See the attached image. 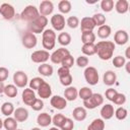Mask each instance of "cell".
<instances>
[{
    "instance_id": "cell-56",
    "label": "cell",
    "mask_w": 130,
    "mask_h": 130,
    "mask_svg": "<svg viewBox=\"0 0 130 130\" xmlns=\"http://www.w3.org/2000/svg\"><path fill=\"white\" fill-rule=\"evenodd\" d=\"M3 127V121L0 119V130H1V128Z\"/></svg>"
},
{
    "instance_id": "cell-33",
    "label": "cell",
    "mask_w": 130,
    "mask_h": 130,
    "mask_svg": "<svg viewBox=\"0 0 130 130\" xmlns=\"http://www.w3.org/2000/svg\"><path fill=\"white\" fill-rule=\"evenodd\" d=\"M1 112H2V114H3V115H5V116L9 117V116H10V115H12V114H13V112H14L13 104L8 103V102L4 103V104L1 106Z\"/></svg>"
},
{
    "instance_id": "cell-29",
    "label": "cell",
    "mask_w": 130,
    "mask_h": 130,
    "mask_svg": "<svg viewBox=\"0 0 130 130\" xmlns=\"http://www.w3.org/2000/svg\"><path fill=\"white\" fill-rule=\"evenodd\" d=\"M3 127L6 130H16L17 129V121L14 118L7 117L3 121Z\"/></svg>"
},
{
    "instance_id": "cell-54",
    "label": "cell",
    "mask_w": 130,
    "mask_h": 130,
    "mask_svg": "<svg viewBox=\"0 0 130 130\" xmlns=\"http://www.w3.org/2000/svg\"><path fill=\"white\" fill-rule=\"evenodd\" d=\"M4 87H5L4 83H3L2 81H0V93H2V92L4 91Z\"/></svg>"
},
{
    "instance_id": "cell-22",
    "label": "cell",
    "mask_w": 130,
    "mask_h": 130,
    "mask_svg": "<svg viewBox=\"0 0 130 130\" xmlns=\"http://www.w3.org/2000/svg\"><path fill=\"white\" fill-rule=\"evenodd\" d=\"M37 122L42 127H47L52 123V118L48 113H41L37 117Z\"/></svg>"
},
{
    "instance_id": "cell-25",
    "label": "cell",
    "mask_w": 130,
    "mask_h": 130,
    "mask_svg": "<svg viewBox=\"0 0 130 130\" xmlns=\"http://www.w3.org/2000/svg\"><path fill=\"white\" fill-rule=\"evenodd\" d=\"M128 8H129V3L127 0H118L115 4V9L120 14L126 13L128 11Z\"/></svg>"
},
{
    "instance_id": "cell-19",
    "label": "cell",
    "mask_w": 130,
    "mask_h": 130,
    "mask_svg": "<svg viewBox=\"0 0 130 130\" xmlns=\"http://www.w3.org/2000/svg\"><path fill=\"white\" fill-rule=\"evenodd\" d=\"M13 115H14V119L17 122H24L28 118V111L24 108H17L16 110H14Z\"/></svg>"
},
{
    "instance_id": "cell-49",
    "label": "cell",
    "mask_w": 130,
    "mask_h": 130,
    "mask_svg": "<svg viewBox=\"0 0 130 130\" xmlns=\"http://www.w3.org/2000/svg\"><path fill=\"white\" fill-rule=\"evenodd\" d=\"M76 64L79 67H86L88 65V58L86 56H79L76 60Z\"/></svg>"
},
{
    "instance_id": "cell-46",
    "label": "cell",
    "mask_w": 130,
    "mask_h": 130,
    "mask_svg": "<svg viewBox=\"0 0 130 130\" xmlns=\"http://www.w3.org/2000/svg\"><path fill=\"white\" fill-rule=\"evenodd\" d=\"M67 25L70 28H76L79 25V19L77 16H70L67 19Z\"/></svg>"
},
{
    "instance_id": "cell-50",
    "label": "cell",
    "mask_w": 130,
    "mask_h": 130,
    "mask_svg": "<svg viewBox=\"0 0 130 130\" xmlns=\"http://www.w3.org/2000/svg\"><path fill=\"white\" fill-rule=\"evenodd\" d=\"M8 75H9V71L7 68L5 67H0V81H4L8 78Z\"/></svg>"
},
{
    "instance_id": "cell-23",
    "label": "cell",
    "mask_w": 130,
    "mask_h": 130,
    "mask_svg": "<svg viewBox=\"0 0 130 130\" xmlns=\"http://www.w3.org/2000/svg\"><path fill=\"white\" fill-rule=\"evenodd\" d=\"M116 79H117V76H116V73L112 70H108L105 72L104 76H103V80H104V83L106 85H113L115 82H116Z\"/></svg>"
},
{
    "instance_id": "cell-28",
    "label": "cell",
    "mask_w": 130,
    "mask_h": 130,
    "mask_svg": "<svg viewBox=\"0 0 130 130\" xmlns=\"http://www.w3.org/2000/svg\"><path fill=\"white\" fill-rule=\"evenodd\" d=\"M105 129V122L103 119H94L87 127V130H104Z\"/></svg>"
},
{
    "instance_id": "cell-24",
    "label": "cell",
    "mask_w": 130,
    "mask_h": 130,
    "mask_svg": "<svg viewBox=\"0 0 130 130\" xmlns=\"http://www.w3.org/2000/svg\"><path fill=\"white\" fill-rule=\"evenodd\" d=\"M86 110L82 107H77L72 112V116L76 121H83L86 118Z\"/></svg>"
},
{
    "instance_id": "cell-14",
    "label": "cell",
    "mask_w": 130,
    "mask_h": 130,
    "mask_svg": "<svg viewBox=\"0 0 130 130\" xmlns=\"http://www.w3.org/2000/svg\"><path fill=\"white\" fill-rule=\"evenodd\" d=\"M80 27H81V32H89L93 30V28L95 27V24L91 17L85 16L81 19Z\"/></svg>"
},
{
    "instance_id": "cell-16",
    "label": "cell",
    "mask_w": 130,
    "mask_h": 130,
    "mask_svg": "<svg viewBox=\"0 0 130 130\" xmlns=\"http://www.w3.org/2000/svg\"><path fill=\"white\" fill-rule=\"evenodd\" d=\"M38 94L41 99H49L52 94L51 85L49 83H47L46 81H44L38 88Z\"/></svg>"
},
{
    "instance_id": "cell-21",
    "label": "cell",
    "mask_w": 130,
    "mask_h": 130,
    "mask_svg": "<svg viewBox=\"0 0 130 130\" xmlns=\"http://www.w3.org/2000/svg\"><path fill=\"white\" fill-rule=\"evenodd\" d=\"M64 99L66 101H75L78 96V90L76 87L74 86H68L65 90H64Z\"/></svg>"
},
{
    "instance_id": "cell-41",
    "label": "cell",
    "mask_w": 130,
    "mask_h": 130,
    "mask_svg": "<svg viewBox=\"0 0 130 130\" xmlns=\"http://www.w3.org/2000/svg\"><path fill=\"white\" fill-rule=\"evenodd\" d=\"M44 81H45V80L42 79L41 77H35V78H32V79L29 81V88H31L32 90H34V89H37V90H38V88L40 87V85H41Z\"/></svg>"
},
{
    "instance_id": "cell-3",
    "label": "cell",
    "mask_w": 130,
    "mask_h": 130,
    "mask_svg": "<svg viewBox=\"0 0 130 130\" xmlns=\"http://www.w3.org/2000/svg\"><path fill=\"white\" fill-rule=\"evenodd\" d=\"M43 47L47 50H52L55 47L56 44V34L53 29H46L43 32Z\"/></svg>"
},
{
    "instance_id": "cell-51",
    "label": "cell",
    "mask_w": 130,
    "mask_h": 130,
    "mask_svg": "<svg viewBox=\"0 0 130 130\" xmlns=\"http://www.w3.org/2000/svg\"><path fill=\"white\" fill-rule=\"evenodd\" d=\"M117 90L116 89H114V88H109V89H107L106 90V98L109 100V101H113V99H114V96L117 94Z\"/></svg>"
},
{
    "instance_id": "cell-8",
    "label": "cell",
    "mask_w": 130,
    "mask_h": 130,
    "mask_svg": "<svg viewBox=\"0 0 130 130\" xmlns=\"http://www.w3.org/2000/svg\"><path fill=\"white\" fill-rule=\"evenodd\" d=\"M0 14L3 16L4 19L6 20H10L14 17L15 15V10L13 8L12 5L8 4V3H3L0 6Z\"/></svg>"
},
{
    "instance_id": "cell-17",
    "label": "cell",
    "mask_w": 130,
    "mask_h": 130,
    "mask_svg": "<svg viewBox=\"0 0 130 130\" xmlns=\"http://www.w3.org/2000/svg\"><path fill=\"white\" fill-rule=\"evenodd\" d=\"M36 99H37L36 93L31 88H24L23 89V91H22V102L25 105L30 107V105L35 102Z\"/></svg>"
},
{
    "instance_id": "cell-39",
    "label": "cell",
    "mask_w": 130,
    "mask_h": 130,
    "mask_svg": "<svg viewBox=\"0 0 130 130\" xmlns=\"http://www.w3.org/2000/svg\"><path fill=\"white\" fill-rule=\"evenodd\" d=\"M101 7L105 12H110L114 8V1L113 0H103L101 2Z\"/></svg>"
},
{
    "instance_id": "cell-36",
    "label": "cell",
    "mask_w": 130,
    "mask_h": 130,
    "mask_svg": "<svg viewBox=\"0 0 130 130\" xmlns=\"http://www.w3.org/2000/svg\"><path fill=\"white\" fill-rule=\"evenodd\" d=\"M81 41L83 44H89V43H94L95 41V35L92 31L89 32H82L81 35Z\"/></svg>"
},
{
    "instance_id": "cell-30",
    "label": "cell",
    "mask_w": 130,
    "mask_h": 130,
    "mask_svg": "<svg viewBox=\"0 0 130 130\" xmlns=\"http://www.w3.org/2000/svg\"><path fill=\"white\" fill-rule=\"evenodd\" d=\"M111 35V27L107 24H104L102 26L99 27L98 29V36L101 38V39H107L109 38Z\"/></svg>"
},
{
    "instance_id": "cell-12",
    "label": "cell",
    "mask_w": 130,
    "mask_h": 130,
    "mask_svg": "<svg viewBox=\"0 0 130 130\" xmlns=\"http://www.w3.org/2000/svg\"><path fill=\"white\" fill-rule=\"evenodd\" d=\"M22 45L26 49H32L37 45V37L32 32H26L22 37Z\"/></svg>"
},
{
    "instance_id": "cell-52",
    "label": "cell",
    "mask_w": 130,
    "mask_h": 130,
    "mask_svg": "<svg viewBox=\"0 0 130 130\" xmlns=\"http://www.w3.org/2000/svg\"><path fill=\"white\" fill-rule=\"evenodd\" d=\"M57 73H58V75H59V76H61V75H65V74L70 73V71H69V69H68V68H65V67H62V66H61V67L58 69Z\"/></svg>"
},
{
    "instance_id": "cell-32",
    "label": "cell",
    "mask_w": 130,
    "mask_h": 130,
    "mask_svg": "<svg viewBox=\"0 0 130 130\" xmlns=\"http://www.w3.org/2000/svg\"><path fill=\"white\" fill-rule=\"evenodd\" d=\"M3 92L8 98H15L17 95V88L13 84H8V85H5Z\"/></svg>"
},
{
    "instance_id": "cell-1",
    "label": "cell",
    "mask_w": 130,
    "mask_h": 130,
    "mask_svg": "<svg viewBox=\"0 0 130 130\" xmlns=\"http://www.w3.org/2000/svg\"><path fill=\"white\" fill-rule=\"evenodd\" d=\"M95 49H96L95 54H98V56L102 60H109L113 56L115 50V44L110 41H102L95 45Z\"/></svg>"
},
{
    "instance_id": "cell-55",
    "label": "cell",
    "mask_w": 130,
    "mask_h": 130,
    "mask_svg": "<svg viewBox=\"0 0 130 130\" xmlns=\"http://www.w3.org/2000/svg\"><path fill=\"white\" fill-rule=\"evenodd\" d=\"M125 65H126V70H127V72H128V73H130V70H129V65H130V62L125 63Z\"/></svg>"
},
{
    "instance_id": "cell-48",
    "label": "cell",
    "mask_w": 130,
    "mask_h": 130,
    "mask_svg": "<svg viewBox=\"0 0 130 130\" xmlns=\"http://www.w3.org/2000/svg\"><path fill=\"white\" fill-rule=\"evenodd\" d=\"M30 108L34 111H41L44 108V103H43V101L41 99H36L35 102L30 105Z\"/></svg>"
},
{
    "instance_id": "cell-6",
    "label": "cell",
    "mask_w": 130,
    "mask_h": 130,
    "mask_svg": "<svg viewBox=\"0 0 130 130\" xmlns=\"http://www.w3.org/2000/svg\"><path fill=\"white\" fill-rule=\"evenodd\" d=\"M84 78L88 84L95 85L99 82V72H98L96 68H94L92 66L86 67L84 70Z\"/></svg>"
},
{
    "instance_id": "cell-7",
    "label": "cell",
    "mask_w": 130,
    "mask_h": 130,
    "mask_svg": "<svg viewBox=\"0 0 130 130\" xmlns=\"http://www.w3.org/2000/svg\"><path fill=\"white\" fill-rule=\"evenodd\" d=\"M68 55H70L69 51L65 48H59L56 51L53 52V54L50 56L51 61L54 64H61V62L65 59V57H67Z\"/></svg>"
},
{
    "instance_id": "cell-31",
    "label": "cell",
    "mask_w": 130,
    "mask_h": 130,
    "mask_svg": "<svg viewBox=\"0 0 130 130\" xmlns=\"http://www.w3.org/2000/svg\"><path fill=\"white\" fill-rule=\"evenodd\" d=\"M58 9L60 10V12L66 14V13H69L70 10H71V3L70 1L68 0H62L59 2L58 4Z\"/></svg>"
},
{
    "instance_id": "cell-57",
    "label": "cell",
    "mask_w": 130,
    "mask_h": 130,
    "mask_svg": "<svg viewBox=\"0 0 130 130\" xmlns=\"http://www.w3.org/2000/svg\"><path fill=\"white\" fill-rule=\"evenodd\" d=\"M49 130H59V129H58L57 127H52V128H50Z\"/></svg>"
},
{
    "instance_id": "cell-4",
    "label": "cell",
    "mask_w": 130,
    "mask_h": 130,
    "mask_svg": "<svg viewBox=\"0 0 130 130\" xmlns=\"http://www.w3.org/2000/svg\"><path fill=\"white\" fill-rule=\"evenodd\" d=\"M39 15H40V13H39L38 8H36V6H34V5H27L22 10V12L20 13V18L22 20H25V21H27L29 23L32 20H35Z\"/></svg>"
},
{
    "instance_id": "cell-43",
    "label": "cell",
    "mask_w": 130,
    "mask_h": 130,
    "mask_svg": "<svg viewBox=\"0 0 130 130\" xmlns=\"http://www.w3.org/2000/svg\"><path fill=\"white\" fill-rule=\"evenodd\" d=\"M126 63V60H125V57L123 56H116L114 59H113V65L116 67V68H121L125 65Z\"/></svg>"
},
{
    "instance_id": "cell-40",
    "label": "cell",
    "mask_w": 130,
    "mask_h": 130,
    "mask_svg": "<svg viewBox=\"0 0 130 130\" xmlns=\"http://www.w3.org/2000/svg\"><path fill=\"white\" fill-rule=\"evenodd\" d=\"M112 102H113L114 104L118 105V106H122V105H124V104L126 103V95H125L124 93H119V92H117V94L114 96V99H113Z\"/></svg>"
},
{
    "instance_id": "cell-35",
    "label": "cell",
    "mask_w": 130,
    "mask_h": 130,
    "mask_svg": "<svg viewBox=\"0 0 130 130\" xmlns=\"http://www.w3.org/2000/svg\"><path fill=\"white\" fill-rule=\"evenodd\" d=\"M92 93H93V92L91 91V89H90L89 87H86V86L81 87V88L79 89V91H78V95H79V98L82 99L83 101L88 100V99L91 96Z\"/></svg>"
},
{
    "instance_id": "cell-58",
    "label": "cell",
    "mask_w": 130,
    "mask_h": 130,
    "mask_svg": "<svg viewBox=\"0 0 130 130\" xmlns=\"http://www.w3.org/2000/svg\"><path fill=\"white\" fill-rule=\"evenodd\" d=\"M30 130H41L40 128H38V127H35V128H31Z\"/></svg>"
},
{
    "instance_id": "cell-37",
    "label": "cell",
    "mask_w": 130,
    "mask_h": 130,
    "mask_svg": "<svg viewBox=\"0 0 130 130\" xmlns=\"http://www.w3.org/2000/svg\"><path fill=\"white\" fill-rule=\"evenodd\" d=\"M66 117L62 114H56L53 118H52V123L55 125V127L57 128H61V126L63 125L64 121H65Z\"/></svg>"
},
{
    "instance_id": "cell-38",
    "label": "cell",
    "mask_w": 130,
    "mask_h": 130,
    "mask_svg": "<svg viewBox=\"0 0 130 130\" xmlns=\"http://www.w3.org/2000/svg\"><path fill=\"white\" fill-rule=\"evenodd\" d=\"M91 18H92L95 26H102L106 22V16L102 13H95Z\"/></svg>"
},
{
    "instance_id": "cell-15",
    "label": "cell",
    "mask_w": 130,
    "mask_h": 130,
    "mask_svg": "<svg viewBox=\"0 0 130 130\" xmlns=\"http://www.w3.org/2000/svg\"><path fill=\"white\" fill-rule=\"evenodd\" d=\"M129 40V36L127 34L126 30L124 29H119L115 32V36H114V41L117 45H120V46H123L125 45Z\"/></svg>"
},
{
    "instance_id": "cell-9",
    "label": "cell",
    "mask_w": 130,
    "mask_h": 130,
    "mask_svg": "<svg viewBox=\"0 0 130 130\" xmlns=\"http://www.w3.org/2000/svg\"><path fill=\"white\" fill-rule=\"evenodd\" d=\"M50 54L46 50H38L31 54V61L35 63H45L49 60Z\"/></svg>"
},
{
    "instance_id": "cell-13",
    "label": "cell",
    "mask_w": 130,
    "mask_h": 130,
    "mask_svg": "<svg viewBox=\"0 0 130 130\" xmlns=\"http://www.w3.org/2000/svg\"><path fill=\"white\" fill-rule=\"evenodd\" d=\"M54 10V5L51 1L49 0H44L41 2L40 4V8H39V13H41L40 15L43 16H47L50 15Z\"/></svg>"
},
{
    "instance_id": "cell-27",
    "label": "cell",
    "mask_w": 130,
    "mask_h": 130,
    "mask_svg": "<svg viewBox=\"0 0 130 130\" xmlns=\"http://www.w3.org/2000/svg\"><path fill=\"white\" fill-rule=\"evenodd\" d=\"M38 71H39V73H40L41 75H43V76H48V77H49V76H51V75L53 74V67H52L51 65H49V64L43 63L42 65L39 66Z\"/></svg>"
},
{
    "instance_id": "cell-2",
    "label": "cell",
    "mask_w": 130,
    "mask_h": 130,
    "mask_svg": "<svg viewBox=\"0 0 130 130\" xmlns=\"http://www.w3.org/2000/svg\"><path fill=\"white\" fill-rule=\"evenodd\" d=\"M48 23V18L43 15H39L35 20L28 23V29L29 32L32 34H41L44 31V28L46 27Z\"/></svg>"
},
{
    "instance_id": "cell-44",
    "label": "cell",
    "mask_w": 130,
    "mask_h": 130,
    "mask_svg": "<svg viewBox=\"0 0 130 130\" xmlns=\"http://www.w3.org/2000/svg\"><path fill=\"white\" fill-rule=\"evenodd\" d=\"M59 78H60L61 84L64 86H69L72 83V76L70 73L65 74V75H61V76H59Z\"/></svg>"
},
{
    "instance_id": "cell-45",
    "label": "cell",
    "mask_w": 130,
    "mask_h": 130,
    "mask_svg": "<svg viewBox=\"0 0 130 130\" xmlns=\"http://www.w3.org/2000/svg\"><path fill=\"white\" fill-rule=\"evenodd\" d=\"M61 64H62V67H65V68L70 69V68L73 66V64H74V59H73V57H72L71 55H68V56L65 57V59L61 62Z\"/></svg>"
},
{
    "instance_id": "cell-5",
    "label": "cell",
    "mask_w": 130,
    "mask_h": 130,
    "mask_svg": "<svg viewBox=\"0 0 130 130\" xmlns=\"http://www.w3.org/2000/svg\"><path fill=\"white\" fill-rule=\"evenodd\" d=\"M103 103H104V98L101 93H92L88 100L83 101V106L86 109L92 110V109L103 105Z\"/></svg>"
},
{
    "instance_id": "cell-53",
    "label": "cell",
    "mask_w": 130,
    "mask_h": 130,
    "mask_svg": "<svg viewBox=\"0 0 130 130\" xmlns=\"http://www.w3.org/2000/svg\"><path fill=\"white\" fill-rule=\"evenodd\" d=\"M129 52H130V47H128L127 49H126V53H125V58H127V59H130V54H129Z\"/></svg>"
},
{
    "instance_id": "cell-20",
    "label": "cell",
    "mask_w": 130,
    "mask_h": 130,
    "mask_svg": "<svg viewBox=\"0 0 130 130\" xmlns=\"http://www.w3.org/2000/svg\"><path fill=\"white\" fill-rule=\"evenodd\" d=\"M114 107L110 104L103 106V108L101 109V116L104 120H110L114 116Z\"/></svg>"
},
{
    "instance_id": "cell-59",
    "label": "cell",
    "mask_w": 130,
    "mask_h": 130,
    "mask_svg": "<svg viewBox=\"0 0 130 130\" xmlns=\"http://www.w3.org/2000/svg\"><path fill=\"white\" fill-rule=\"evenodd\" d=\"M16 130H22V129H16Z\"/></svg>"
},
{
    "instance_id": "cell-47",
    "label": "cell",
    "mask_w": 130,
    "mask_h": 130,
    "mask_svg": "<svg viewBox=\"0 0 130 130\" xmlns=\"http://www.w3.org/2000/svg\"><path fill=\"white\" fill-rule=\"evenodd\" d=\"M73 128H74V122H73V120H71L69 118H66L65 121H64V123H63V125L61 126V129L62 130H73Z\"/></svg>"
},
{
    "instance_id": "cell-18",
    "label": "cell",
    "mask_w": 130,
    "mask_h": 130,
    "mask_svg": "<svg viewBox=\"0 0 130 130\" xmlns=\"http://www.w3.org/2000/svg\"><path fill=\"white\" fill-rule=\"evenodd\" d=\"M50 103H51V106H53V108H55L57 110H63L67 106L66 100L60 95H54L53 98H51Z\"/></svg>"
},
{
    "instance_id": "cell-11",
    "label": "cell",
    "mask_w": 130,
    "mask_h": 130,
    "mask_svg": "<svg viewBox=\"0 0 130 130\" xmlns=\"http://www.w3.org/2000/svg\"><path fill=\"white\" fill-rule=\"evenodd\" d=\"M51 24L56 30H63L65 27V18L62 14H54L51 18Z\"/></svg>"
},
{
    "instance_id": "cell-26",
    "label": "cell",
    "mask_w": 130,
    "mask_h": 130,
    "mask_svg": "<svg viewBox=\"0 0 130 130\" xmlns=\"http://www.w3.org/2000/svg\"><path fill=\"white\" fill-rule=\"evenodd\" d=\"M82 53L85 56H92L96 53V49H95V45L94 43H89V44H83L82 48H81Z\"/></svg>"
},
{
    "instance_id": "cell-10",
    "label": "cell",
    "mask_w": 130,
    "mask_h": 130,
    "mask_svg": "<svg viewBox=\"0 0 130 130\" xmlns=\"http://www.w3.org/2000/svg\"><path fill=\"white\" fill-rule=\"evenodd\" d=\"M13 81L17 87H24L27 84V75L24 71H16L13 74Z\"/></svg>"
},
{
    "instance_id": "cell-42",
    "label": "cell",
    "mask_w": 130,
    "mask_h": 130,
    "mask_svg": "<svg viewBox=\"0 0 130 130\" xmlns=\"http://www.w3.org/2000/svg\"><path fill=\"white\" fill-rule=\"evenodd\" d=\"M115 116H116V118L118 119V120H124L126 117H127V110L125 109V108H123V107H120V108H118L116 111H115Z\"/></svg>"
},
{
    "instance_id": "cell-34",
    "label": "cell",
    "mask_w": 130,
    "mask_h": 130,
    "mask_svg": "<svg viewBox=\"0 0 130 130\" xmlns=\"http://www.w3.org/2000/svg\"><path fill=\"white\" fill-rule=\"evenodd\" d=\"M58 42L62 46H68L71 43V36L68 32H61L58 36Z\"/></svg>"
}]
</instances>
